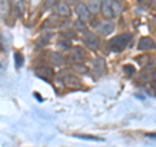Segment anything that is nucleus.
I'll return each instance as SVG.
<instances>
[{"label": "nucleus", "instance_id": "obj_15", "mask_svg": "<svg viewBox=\"0 0 156 147\" xmlns=\"http://www.w3.org/2000/svg\"><path fill=\"white\" fill-rule=\"evenodd\" d=\"M112 9H113L115 16H120V14L124 12V7H122V4L119 3V2H112Z\"/></svg>", "mask_w": 156, "mask_h": 147}, {"label": "nucleus", "instance_id": "obj_13", "mask_svg": "<svg viewBox=\"0 0 156 147\" xmlns=\"http://www.w3.org/2000/svg\"><path fill=\"white\" fill-rule=\"evenodd\" d=\"M11 12V2L9 0H0V16H8Z\"/></svg>", "mask_w": 156, "mask_h": 147}, {"label": "nucleus", "instance_id": "obj_12", "mask_svg": "<svg viewBox=\"0 0 156 147\" xmlns=\"http://www.w3.org/2000/svg\"><path fill=\"white\" fill-rule=\"evenodd\" d=\"M35 73L39 77H44V78H51L53 77V70L48 66H42V68H38L35 70Z\"/></svg>", "mask_w": 156, "mask_h": 147}, {"label": "nucleus", "instance_id": "obj_5", "mask_svg": "<svg viewBox=\"0 0 156 147\" xmlns=\"http://www.w3.org/2000/svg\"><path fill=\"white\" fill-rule=\"evenodd\" d=\"M92 70H94L96 77H103L107 73V61L103 57L96 56L92 63Z\"/></svg>", "mask_w": 156, "mask_h": 147}, {"label": "nucleus", "instance_id": "obj_2", "mask_svg": "<svg viewBox=\"0 0 156 147\" xmlns=\"http://www.w3.org/2000/svg\"><path fill=\"white\" fill-rule=\"evenodd\" d=\"M82 41L83 43L90 48V50H98L100 46V41H99V37L96 35L95 33L89 31V30H85L83 31V35H82Z\"/></svg>", "mask_w": 156, "mask_h": 147}, {"label": "nucleus", "instance_id": "obj_8", "mask_svg": "<svg viewBox=\"0 0 156 147\" xmlns=\"http://www.w3.org/2000/svg\"><path fill=\"white\" fill-rule=\"evenodd\" d=\"M139 51H154L156 50V42L151 37H142L138 42Z\"/></svg>", "mask_w": 156, "mask_h": 147}, {"label": "nucleus", "instance_id": "obj_9", "mask_svg": "<svg viewBox=\"0 0 156 147\" xmlns=\"http://www.w3.org/2000/svg\"><path fill=\"white\" fill-rule=\"evenodd\" d=\"M100 12L103 13V16L108 20H112V17H115L113 9H112V0H101V7Z\"/></svg>", "mask_w": 156, "mask_h": 147}, {"label": "nucleus", "instance_id": "obj_25", "mask_svg": "<svg viewBox=\"0 0 156 147\" xmlns=\"http://www.w3.org/2000/svg\"><path fill=\"white\" fill-rule=\"evenodd\" d=\"M68 2H70V3H76V2H80V0H68Z\"/></svg>", "mask_w": 156, "mask_h": 147}, {"label": "nucleus", "instance_id": "obj_26", "mask_svg": "<svg viewBox=\"0 0 156 147\" xmlns=\"http://www.w3.org/2000/svg\"><path fill=\"white\" fill-rule=\"evenodd\" d=\"M115 2H119V3H121V2H124V0H115Z\"/></svg>", "mask_w": 156, "mask_h": 147}, {"label": "nucleus", "instance_id": "obj_3", "mask_svg": "<svg viewBox=\"0 0 156 147\" xmlns=\"http://www.w3.org/2000/svg\"><path fill=\"white\" fill-rule=\"evenodd\" d=\"M115 29H116L115 22L112 21V20L105 18L99 22V25L96 26V31L99 33V35H101V37H108L109 34L115 31Z\"/></svg>", "mask_w": 156, "mask_h": 147}, {"label": "nucleus", "instance_id": "obj_17", "mask_svg": "<svg viewBox=\"0 0 156 147\" xmlns=\"http://www.w3.org/2000/svg\"><path fill=\"white\" fill-rule=\"evenodd\" d=\"M14 61H16L17 68H21L22 64H23V56L20 52H16V53H14Z\"/></svg>", "mask_w": 156, "mask_h": 147}, {"label": "nucleus", "instance_id": "obj_6", "mask_svg": "<svg viewBox=\"0 0 156 147\" xmlns=\"http://www.w3.org/2000/svg\"><path fill=\"white\" fill-rule=\"evenodd\" d=\"M76 13L78 18H80V21H82L83 23L89 22L90 21V17H91V13L89 12V8H87V5L85 3L82 2H78L76 4Z\"/></svg>", "mask_w": 156, "mask_h": 147}, {"label": "nucleus", "instance_id": "obj_1", "mask_svg": "<svg viewBox=\"0 0 156 147\" xmlns=\"http://www.w3.org/2000/svg\"><path fill=\"white\" fill-rule=\"evenodd\" d=\"M133 39V35L130 33H122V34H119L111 39L108 42V47L112 52H122L126 47L129 46L130 41Z\"/></svg>", "mask_w": 156, "mask_h": 147}, {"label": "nucleus", "instance_id": "obj_20", "mask_svg": "<svg viewBox=\"0 0 156 147\" xmlns=\"http://www.w3.org/2000/svg\"><path fill=\"white\" fill-rule=\"evenodd\" d=\"M50 37H51V34H44V35H43V37L39 38V41L37 42V43H38V47H39V46L46 45V43L48 42V39H50Z\"/></svg>", "mask_w": 156, "mask_h": 147}, {"label": "nucleus", "instance_id": "obj_7", "mask_svg": "<svg viewBox=\"0 0 156 147\" xmlns=\"http://www.w3.org/2000/svg\"><path fill=\"white\" fill-rule=\"evenodd\" d=\"M60 74H61V80H62V82H64V85H66L68 87H70V89H80L81 87L82 82L77 76L69 74V73H68V74H65V73H60Z\"/></svg>", "mask_w": 156, "mask_h": 147}, {"label": "nucleus", "instance_id": "obj_11", "mask_svg": "<svg viewBox=\"0 0 156 147\" xmlns=\"http://www.w3.org/2000/svg\"><path fill=\"white\" fill-rule=\"evenodd\" d=\"M100 7H101V0H89L87 8L91 14H98L100 12Z\"/></svg>", "mask_w": 156, "mask_h": 147}, {"label": "nucleus", "instance_id": "obj_4", "mask_svg": "<svg viewBox=\"0 0 156 147\" xmlns=\"http://www.w3.org/2000/svg\"><path fill=\"white\" fill-rule=\"evenodd\" d=\"M69 59L74 64H81V63H83L87 59L86 51L82 47H78V46L72 47L69 51Z\"/></svg>", "mask_w": 156, "mask_h": 147}, {"label": "nucleus", "instance_id": "obj_16", "mask_svg": "<svg viewBox=\"0 0 156 147\" xmlns=\"http://www.w3.org/2000/svg\"><path fill=\"white\" fill-rule=\"evenodd\" d=\"M122 70H124V73L126 76H129V77H131L133 74H135V68L131 65V64H126V65H124L122 66Z\"/></svg>", "mask_w": 156, "mask_h": 147}, {"label": "nucleus", "instance_id": "obj_14", "mask_svg": "<svg viewBox=\"0 0 156 147\" xmlns=\"http://www.w3.org/2000/svg\"><path fill=\"white\" fill-rule=\"evenodd\" d=\"M50 61L53 65H62L64 64V57L60 53H55V52H50Z\"/></svg>", "mask_w": 156, "mask_h": 147}, {"label": "nucleus", "instance_id": "obj_19", "mask_svg": "<svg viewBox=\"0 0 156 147\" xmlns=\"http://www.w3.org/2000/svg\"><path fill=\"white\" fill-rule=\"evenodd\" d=\"M58 0H46L44 3H43V8L44 9H50L52 7H55L56 4H57Z\"/></svg>", "mask_w": 156, "mask_h": 147}, {"label": "nucleus", "instance_id": "obj_21", "mask_svg": "<svg viewBox=\"0 0 156 147\" xmlns=\"http://www.w3.org/2000/svg\"><path fill=\"white\" fill-rule=\"evenodd\" d=\"M14 7H16V9H18L20 13L23 12V2L22 0H14Z\"/></svg>", "mask_w": 156, "mask_h": 147}, {"label": "nucleus", "instance_id": "obj_24", "mask_svg": "<svg viewBox=\"0 0 156 147\" xmlns=\"http://www.w3.org/2000/svg\"><path fill=\"white\" fill-rule=\"evenodd\" d=\"M152 26L155 27V30H156V16L152 18Z\"/></svg>", "mask_w": 156, "mask_h": 147}, {"label": "nucleus", "instance_id": "obj_22", "mask_svg": "<svg viewBox=\"0 0 156 147\" xmlns=\"http://www.w3.org/2000/svg\"><path fill=\"white\" fill-rule=\"evenodd\" d=\"M151 89H152L154 94L156 95V78H154V80L151 81Z\"/></svg>", "mask_w": 156, "mask_h": 147}, {"label": "nucleus", "instance_id": "obj_10", "mask_svg": "<svg viewBox=\"0 0 156 147\" xmlns=\"http://www.w3.org/2000/svg\"><path fill=\"white\" fill-rule=\"evenodd\" d=\"M57 7V14L62 17H69L70 16V7L66 2H58L56 4Z\"/></svg>", "mask_w": 156, "mask_h": 147}, {"label": "nucleus", "instance_id": "obj_18", "mask_svg": "<svg viewBox=\"0 0 156 147\" xmlns=\"http://www.w3.org/2000/svg\"><path fill=\"white\" fill-rule=\"evenodd\" d=\"M73 69H74L76 72H78V74H80V73H86L87 72V68L85 66V64H74L73 65Z\"/></svg>", "mask_w": 156, "mask_h": 147}, {"label": "nucleus", "instance_id": "obj_23", "mask_svg": "<svg viewBox=\"0 0 156 147\" xmlns=\"http://www.w3.org/2000/svg\"><path fill=\"white\" fill-rule=\"evenodd\" d=\"M150 4H151V7H152V8L155 9V11H156V0H151Z\"/></svg>", "mask_w": 156, "mask_h": 147}]
</instances>
